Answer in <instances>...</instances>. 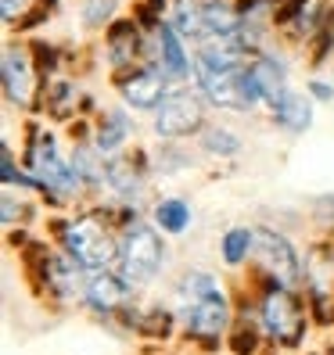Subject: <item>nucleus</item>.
Instances as JSON below:
<instances>
[{
	"mask_svg": "<svg viewBox=\"0 0 334 355\" xmlns=\"http://www.w3.org/2000/svg\"><path fill=\"white\" fill-rule=\"evenodd\" d=\"M180 320L194 338H219L231 327L226 295L208 273H187L180 280Z\"/></svg>",
	"mask_w": 334,
	"mask_h": 355,
	"instance_id": "f257e3e1",
	"label": "nucleus"
},
{
	"mask_svg": "<svg viewBox=\"0 0 334 355\" xmlns=\"http://www.w3.org/2000/svg\"><path fill=\"white\" fill-rule=\"evenodd\" d=\"M65 252L83 266V269H104L112 266V259L119 255V244L112 241V234L104 230L97 219H79V223H69L65 226Z\"/></svg>",
	"mask_w": 334,
	"mask_h": 355,
	"instance_id": "f03ea898",
	"label": "nucleus"
},
{
	"mask_svg": "<svg viewBox=\"0 0 334 355\" xmlns=\"http://www.w3.org/2000/svg\"><path fill=\"white\" fill-rule=\"evenodd\" d=\"M262 327L266 334L284 348H299L302 345V334H306V316L291 295V287H269L266 298H262Z\"/></svg>",
	"mask_w": 334,
	"mask_h": 355,
	"instance_id": "7ed1b4c3",
	"label": "nucleus"
},
{
	"mask_svg": "<svg viewBox=\"0 0 334 355\" xmlns=\"http://www.w3.org/2000/svg\"><path fill=\"white\" fill-rule=\"evenodd\" d=\"M119 259H122V277L130 284H148L162 266V241L155 237L151 226L133 223L126 234H122Z\"/></svg>",
	"mask_w": 334,
	"mask_h": 355,
	"instance_id": "20e7f679",
	"label": "nucleus"
},
{
	"mask_svg": "<svg viewBox=\"0 0 334 355\" xmlns=\"http://www.w3.org/2000/svg\"><path fill=\"white\" fill-rule=\"evenodd\" d=\"M256 255L262 262V269L274 277L281 287H295L302 280V266L295 248L287 244V237H281L277 230L269 226H256Z\"/></svg>",
	"mask_w": 334,
	"mask_h": 355,
	"instance_id": "39448f33",
	"label": "nucleus"
},
{
	"mask_svg": "<svg viewBox=\"0 0 334 355\" xmlns=\"http://www.w3.org/2000/svg\"><path fill=\"white\" fill-rule=\"evenodd\" d=\"M198 126H201V101L191 90L169 94L155 112V133L158 137H183V133H194Z\"/></svg>",
	"mask_w": 334,
	"mask_h": 355,
	"instance_id": "423d86ee",
	"label": "nucleus"
},
{
	"mask_svg": "<svg viewBox=\"0 0 334 355\" xmlns=\"http://www.w3.org/2000/svg\"><path fill=\"white\" fill-rule=\"evenodd\" d=\"M29 162H33L36 180L44 183V187H51V191L72 194L76 187H79V173H72L69 165L61 162V155H58V148H54V140H51V137H44V140H40L36 148L29 151Z\"/></svg>",
	"mask_w": 334,
	"mask_h": 355,
	"instance_id": "0eeeda50",
	"label": "nucleus"
},
{
	"mask_svg": "<svg viewBox=\"0 0 334 355\" xmlns=\"http://www.w3.org/2000/svg\"><path fill=\"white\" fill-rule=\"evenodd\" d=\"M119 87L126 104H133V108H158L169 97L165 94V72H155V69H133L126 76H119Z\"/></svg>",
	"mask_w": 334,
	"mask_h": 355,
	"instance_id": "6e6552de",
	"label": "nucleus"
},
{
	"mask_svg": "<svg viewBox=\"0 0 334 355\" xmlns=\"http://www.w3.org/2000/svg\"><path fill=\"white\" fill-rule=\"evenodd\" d=\"M126 298H130L126 280H119L115 273H108V269H94V273H90V280H87V302H90V309L115 312Z\"/></svg>",
	"mask_w": 334,
	"mask_h": 355,
	"instance_id": "1a4fd4ad",
	"label": "nucleus"
},
{
	"mask_svg": "<svg viewBox=\"0 0 334 355\" xmlns=\"http://www.w3.org/2000/svg\"><path fill=\"white\" fill-rule=\"evenodd\" d=\"M79 262L65 252V255H44V277H47V287L61 298H72L76 287H79Z\"/></svg>",
	"mask_w": 334,
	"mask_h": 355,
	"instance_id": "9d476101",
	"label": "nucleus"
},
{
	"mask_svg": "<svg viewBox=\"0 0 334 355\" xmlns=\"http://www.w3.org/2000/svg\"><path fill=\"white\" fill-rule=\"evenodd\" d=\"M29 87H33V79H29V58H26V51L8 47L4 51V94L15 104H26L29 101Z\"/></svg>",
	"mask_w": 334,
	"mask_h": 355,
	"instance_id": "9b49d317",
	"label": "nucleus"
},
{
	"mask_svg": "<svg viewBox=\"0 0 334 355\" xmlns=\"http://www.w3.org/2000/svg\"><path fill=\"white\" fill-rule=\"evenodd\" d=\"M158 54H162V72L169 79H187L191 72V58H187L183 44H180V33L173 26H158Z\"/></svg>",
	"mask_w": 334,
	"mask_h": 355,
	"instance_id": "f8f14e48",
	"label": "nucleus"
},
{
	"mask_svg": "<svg viewBox=\"0 0 334 355\" xmlns=\"http://www.w3.org/2000/svg\"><path fill=\"white\" fill-rule=\"evenodd\" d=\"M274 119L281 122L284 130L302 133V130H309V122H312V108H309V101H306L302 94L284 90V94L274 101Z\"/></svg>",
	"mask_w": 334,
	"mask_h": 355,
	"instance_id": "ddd939ff",
	"label": "nucleus"
},
{
	"mask_svg": "<svg viewBox=\"0 0 334 355\" xmlns=\"http://www.w3.org/2000/svg\"><path fill=\"white\" fill-rule=\"evenodd\" d=\"M201 22L208 36H237L241 33V11L223 4V0H208L201 4Z\"/></svg>",
	"mask_w": 334,
	"mask_h": 355,
	"instance_id": "4468645a",
	"label": "nucleus"
},
{
	"mask_svg": "<svg viewBox=\"0 0 334 355\" xmlns=\"http://www.w3.org/2000/svg\"><path fill=\"white\" fill-rule=\"evenodd\" d=\"M155 223L165 230V234H183L191 226V205L180 198H165L155 205Z\"/></svg>",
	"mask_w": 334,
	"mask_h": 355,
	"instance_id": "2eb2a0df",
	"label": "nucleus"
},
{
	"mask_svg": "<svg viewBox=\"0 0 334 355\" xmlns=\"http://www.w3.org/2000/svg\"><path fill=\"white\" fill-rule=\"evenodd\" d=\"M137 26L133 22H115L112 33H108V47H112V58H115V65H130L137 47H140V40H137Z\"/></svg>",
	"mask_w": 334,
	"mask_h": 355,
	"instance_id": "dca6fc26",
	"label": "nucleus"
},
{
	"mask_svg": "<svg viewBox=\"0 0 334 355\" xmlns=\"http://www.w3.org/2000/svg\"><path fill=\"white\" fill-rule=\"evenodd\" d=\"M126 133H130V122H126V115L122 112H108L101 119V126H97V151L104 155V151H115L122 140H126Z\"/></svg>",
	"mask_w": 334,
	"mask_h": 355,
	"instance_id": "f3484780",
	"label": "nucleus"
},
{
	"mask_svg": "<svg viewBox=\"0 0 334 355\" xmlns=\"http://www.w3.org/2000/svg\"><path fill=\"white\" fill-rule=\"evenodd\" d=\"M256 248V230L248 226H234L231 234L223 237V262L226 266H241L248 259V252Z\"/></svg>",
	"mask_w": 334,
	"mask_h": 355,
	"instance_id": "a211bd4d",
	"label": "nucleus"
},
{
	"mask_svg": "<svg viewBox=\"0 0 334 355\" xmlns=\"http://www.w3.org/2000/svg\"><path fill=\"white\" fill-rule=\"evenodd\" d=\"M252 69H256V76H259V83H262V94H266V101L274 104V101L284 94V69L277 65L274 58H259Z\"/></svg>",
	"mask_w": 334,
	"mask_h": 355,
	"instance_id": "6ab92c4d",
	"label": "nucleus"
},
{
	"mask_svg": "<svg viewBox=\"0 0 334 355\" xmlns=\"http://www.w3.org/2000/svg\"><path fill=\"white\" fill-rule=\"evenodd\" d=\"M108 183L115 187L119 194H133V191H140V173L133 169L130 158H115L108 165Z\"/></svg>",
	"mask_w": 334,
	"mask_h": 355,
	"instance_id": "aec40b11",
	"label": "nucleus"
},
{
	"mask_svg": "<svg viewBox=\"0 0 334 355\" xmlns=\"http://www.w3.org/2000/svg\"><path fill=\"white\" fill-rule=\"evenodd\" d=\"M201 144H205V151H212V155H237L241 151V140L231 130H219V126L205 130L201 133Z\"/></svg>",
	"mask_w": 334,
	"mask_h": 355,
	"instance_id": "412c9836",
	"label": "nucleus"
},
{
	"mask_svg": "<svg viewBox=\"0 0 334 355\" xmlns=\"http://www.w3.org/2000/svg\"><path fill=\"white\" fill-rule=\"evenodd\" d=\"M176 29L180 33H187V36H208L205 33V22H201V8H194V4H180V11H176Z\"/></svg>",
	"mask_w": 334,
	"mask_h": 355,
	"instance_id": "4be33fe9",
	"label": "nucleus"
},
{
	"mask_svg": "<svg viewBox=\"0 0 334 355\" xmlns=\"http://www.w3.org/2000/svg\"><path fill=\"white\" fill-rule=\"evenodd\" d=\"M115 11V0H87V8H83V22L87 26H104Z\"/></svg>",
	"mask_w": 334,
	"mask_h": 355,
	"instance_id": "5701e85b",
	"label": "nucleus"
},
{
	"mask_svg": "<svg viewBox=\"0 0 334 355\" xmlns=\"http://www.w3.org/2000/svg\"><path fill=\"white\" fill-rule=\"evenodd\" d=\"M231 352L234 355H252L256 352V330L252 327H234L231 330Z\"/></svg>",
	"mask_w": 334,
	"mask_h": 355,
	"instance_id": "b1692460",
	"label": "nucleus"
},
{
	"mask_svg": "<svg viewBox=\"0 0 334 355\" xmlns=\"http://www.w3.org/2000/svg\"><path fill=\"white\" fill-rule=\"evenodd\" d=\"M4 183H29L26 176L15 173V162H11V151L8 148H4Z\"/></svg>",
	"mask_w": 334,
	"mask_h": 355,
	"instance_id": "393cba45",
	"label": "nucleus"
},
{
	"mask_svg": "<svg viewBox=\"0 0 334 355\" xmlns=\"http://www.w3.org/2000/svg\"><path fill=\"white\" fill-rule=\"evenodd\" d=\"M0 4H4V18L11 22V18H15L18 11H26V4H29V0H0Z\"/></svg>",
	"mask_w": 334,
	"mask_h": 355,
	"instance_id": "a878e982",
	"label": "nucleus"
},
{
	"mask_svg": "<svg viewBox=\"0 0 334 355\" xmlns=\"http://www.w3.org/2000/svg\"><path fill=\"white\" fill-rule=\"evenodd\" d=\"M312 94H317L320 101H327L331 97V87H327V83H312Z\"/></svg>",
	"mask_w": 334,
	"mask_h": 355,
	"instance_id": "bb28decb",
	"label": "nucleus"
},
{
	"mask_svg": "<svg viewBox=\"0 0 334 355\" xmlns=\"http://www.w3.org/2000/svg\"><path fill=\"white\" fill-rule=\"evenodd\" d=\"M317 355H334V348H324V352H317Z\"/></svg>",
	"mask_w": 334,
	"mask_h": 355,
	"instance_id": "cd10ccee",
	"label": "nucleus"
}]
</instances>
